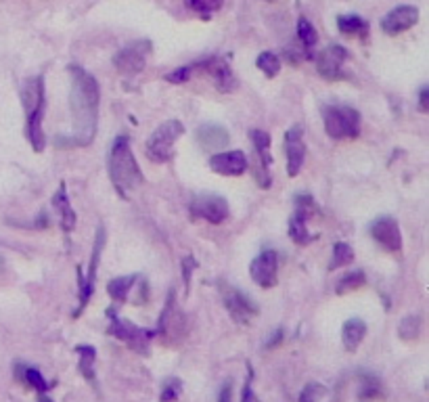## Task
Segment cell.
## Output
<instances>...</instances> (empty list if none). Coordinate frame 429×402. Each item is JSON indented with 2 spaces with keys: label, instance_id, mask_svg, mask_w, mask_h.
Returning a JSON list of instances; mask_svg holds the SVG:
<instances>
[{
  "label": "cell",
  "instance_id": "cell-1",
  "mask_svg": "<svg viewBox=\"0 0 429 402\" xmlns=\"http://www.w3.org/2000/svg\"><path fill=\"white\" fill-rule=\"evenodd\" d=\"M72 89H69V111H72V140L67 145L88 147L95 140L96 120H98V103H101V86L96 78L86 72L82 65L72 63L67 67Z\"/></svg>",
  "mask_w": 429,
  "mask_h": 402
},
{
  "label": "cell",
  "instance_id": "cell-2",
  "mask_svg": "<svg viewBox=\"0 0 429 402\" xmlns=\"http://www.w3.org/2000/svg\"><path fill=\"white\" fill-rule=\"evenodd\" d=\"M107 170H109V179L111 184L115 186V191L120 193V197L128 199L130 193L135 189H139L144 182V174L132 153L130 147V136L120 134L107 155Z\"/></svg>",
  "mask_w": 429,
  "mask_h": 402
},
{
  "label": "cell",
  "instance_id": "cell-3",
  "mask_svg": "<svg viewBox=\"0 0 429 402\" xmlns=\"http://www.w3.org/2000/svg\"><path fill=\"white\" fill-rule=\"evenodd\" d=\"M21 103L25 111V136L36 153L45 151V130H42V118H45V78L34 76L28 78L21 86Z\"/></svg>",
  "mask_w": 429,
  "mask_h": 402
},
{
  "label": "cell",
  "instance_id": "cell-4",
  "mask_svg": "<svg viewBox=\"0 0 429 402\" xmlns=\"http://www.w3.org/2000/svg\"><path fill=\"white\" fill-rule=\"evenodd\" d=\"M325 133L333 140H352L360 134V113L348 105L323 107Z\"/></svg>",
  "mask_w": 429,
  "mask_h": 402
},
{
  "label": "cell",
  "instance_id": "cell-5",
  "mask_svg": "<svg viewBox=\"0 0 429 402\" xmlns=\"http://www.w3.org/2000/svg\"><path fill=\"white\" fill-rule=\"evenodd\" d=\"M185 134V124L181 120L161 122L151 138L147 140V157L153 164H168L174 155V143Z\"/></svg>",
  "mask_w": 429,
  "mask_h": 402
},
{
  "label": "cell",
  "instance_id": "cell-6",
  "mask_svg": "<svg viewBox=\"0 0 429 402\" xmlns=\"http://www.w3.org/2000/svg\"><path fill=\"white\" fill-rule=\"evenodd\" d=\"M107 316H109V333L113 337H118L120 342L128 344L139 354H147L149 352V342L153 337V331H147L143 327H137L130 320H124L122 316H118L115 311H107Z\"/></svg>",
  "mask_w": 429,
  "mask_h": 402
},
{
  "label": "cell",
  "instance_id": "cell-7",
  "mask_svg": "<svg viewBox=\"0 0 429 402\" xmlns=\"http://www.w3.org/2000/svg\"><path fill=\"white\" fill-rule=\"evenodd\" d=\"M151 52H153V45L149 40H135V43H130L128 46H124L115 55V59H113L115 69L124 78H135V76H139L144 69Z\"/></svg>",
  "mask_w": 429,
  "mask_h": 402
},
{
  "label": "cell",
  "instance_id": "cell-8",
  "mask_svg": "<svg viewBox=\"0 0 429 402\" xmlns=\"http://www.w3.org/2000/svg\"><path fill=\"white\" fill-rule=\"evenodd\" d=\"M105 226H98L95 237V247H93V258H91V267H88V272L84 274L80 267H78V289H80V306L74 311V318H78L80 314L84 313V308L88 306L91 302V296L95 291V281H96V268H98V260H101V254H103V247H105Z\"/></svg>",
  "mask_w": 429,
  "mask_h": 402
},
{
  "label": "cell",
  "instance_id": "cell-9",
  "mask_svg": "<svg viewBox=\"0 0 429 402\" xmlns=\"http://www.w3.org/2000/svg\"><path fill=\"white\" fill-rule=\"evenodd\" d=\"M157 333L164 337V342L168 346L172 344H178L183 340V335L187 333V323H185V314L181 313L174 304V291L168 294V300H166V306L159 314V327H157Z\"/></svg>",
  "mask_w": 429,
  "mask_h": 402
},
{
  "label": "cell",
  "instance_id": "cell-10",
  "mask_svg": "<svg viewBox=\"0 0 429 402\" xmlns=\"http://www.w3.org/2000/svg\"><path fill=\"white\" fill-rule=\"evenodd\" d=\"M316 206L310 195H297L295 197V212L289 220V237L297 245H308L314 237L308 230V220L312 218Z\"/></svg>",
  "mask_w": 429,
  "mask_h": 402
},
{
  "label": "cell",
  "instance_id": "cell-11",
  "mask_svg": "<svg viewBox=\"0 0 429 402\" xmlns=\"http://www.w3.org/2000/svg\"><path fill=\"white\" fill-rule=\"evenodd\" d=\"M220 296H222L224 308L239 325L251 323V318L258 314L256 302L249 296H245L243 291H239L237 287H233L231 283H220Z\"/></svg>",
  "mask_w": 429,
  "mask_h": 402
},
{
  "label": "cell",
  "instance_id": "cell-12",
  "mask_svg": "<svg viewBox=\"0 0 429 402\" xmlns=\"http://www.w3.org/2000/svg\"><path fill=\"white\" fill-rule=\"evenodd\" d=\"M231 210L224 197L214 195V193H201L193 197L191 216L193 218H203L212 224H222L229 218Z\"/></svg>",
  "mask_w": 429,
  "mask_h": 402
},
{
  "label": "cell",
  "instance_id": "cell-13",
  "mask_svg": "<svg viewBox=\"0 0 429 402\" xmlns=\"http://www.w3.org/2000/svg\"><path fill=\"white\" fill-rule=\"evenodd\" d=\"M251 145L256 151V168H253V177L256 182L262 189L270 186V164H273V155H270V134L264 130H251Z\"/></svg>",
  "mask_w": 429,
  "mask_h": 402
},
{
  "label": "cell",
  "instance_id": "cell-14",
  "mask_svg": "<svg viewBox=\"0 0 429 402\" xmlns=\"http://www.w3.org/2000/svg\"><path fill=\"white\" fill-rule=\"evenodd\" d=\"M369 230H371L373 241H377L385 252H389V254L402 252V233H400V224L396 218L379 216L371 223Z\"/></svg>",
  "mask_w": 429,
  "mask_h": 402
},
{
  "label": "cell",
  "instance_id": "cell-15",
  "mask_svg": "<svg viewBox=\"0 0 429 402\" xmlns=\"http://www.w3.org/2000/svg\"><path fill=\"white\" fill-rule=\"evenodd\" d=\"M249 274L260 287H264V289L275 287L277 279H279V256H277V252L275 250L260 252L249 267Z\"/></svg>",
  "mask_w": 429,
  "mask_h": 402
},
{
  "label": "cell",
  "instance_id": "cell-16",
  "mask_svg": "<svg viewBox=\"0 0 429 402\" xmlns=\"http://www.w3.org/2000/svg\"><path fill=\"white\" fill-rule=\"evenodd\" d=\"M348 59V52L345 48L339 45H331L327 48H323L316 57V69L319 74L329 80V82H335V80H343V61Z\"/></svg>",
  "mask_w": 429,
  "mask_h": 402
},
{
  "label": "cell",
  "instance_id": "cell-17",
  "mask_svg": "<svg viewBox=\"0 0 429 402\" xmlns=\"http://www.w3.org/2000/svg\"><path fill=\"white\" fill-rule=\"evenodd\" d=\"M285 153H287V174L295 179L302 172L304 160H306V143L302 126H291L285 134Z\"/></svg>",
  "mask_w": 429,
  "mask_h": 402
},
{
  "label": "cell",
  "instance_id": "cell-18",
  "mask_svg": "<svg viewBox=\"0 0 429 402\" xmlns=\"http://www.w3.org/2000/svg\"><path fill=\"white\" fill-rule=\"evenodd\" d=\"M417 21H419V9L411 6V4H402V6L391 9L383 17L382 28L387 36H396V34H402V32L411 30Z\"/></svg>",
  "mask_w": 429,
  "mask_h": 402
},
{
  "label": "cell",
  "instance_id": "cell-19",
  "mask_svg": "<svg viewBox=\"0 0 429 402\" xmlns=\"http://www.w3.org/2000/svg\"><path fill=\"white\" fill-rule=\"evenodd\" d=\"M210 168L220 177H241L247 172V157L241 149L222 151L210 157Z\"/></svg>",
  "mask_w": 429,
  "mask_h": 402
},
{
  "label": "cell",
  "instance_id": "cell-20",
  "mask_svg": "<svg viewBox=\"0 0 429 402\" xmlns=\"http://www.w3.org/2000/svg\"><path fill=\"white\" fill-rule=\"evenodd\" d=\"M203 69L212 76L214 86L222 94H231L239 89V80L235 78L231 65L220 59V57H212V59H203Z\"/></svg>",
  "mask_w": 429,
  "mask_h": 402
},
{
  "label": "cell",
  "instance_id": "cell-21",
  "mask_svg": "<svg viewBox=\"0 0 429 402\" xmlns=\"http://www.w3.org/2000/svg\"><path fill=\"white\" fill-rule=\"evenodd\" d=\"M229 130L220 124H203L197 130V143L203 151H218L229 145Z\"/></svg>",
  "mask_w": 429,
  "mask_h": 402
},
{
  "label": "cell",
  "instance_id": "cell-22",
  "mask_svg": "<svg viewBox=\"0 0 429 402\" xmlns=\"http://www.w3.org/2000/svg\"><path fill=\"white\" fill-rule=\"evenodd\" d=\"M52 206H55V210L59 212V223H61V228L65 230V233H72L74 228H76V223H78V216H76V212H74V208H72V201H69V197H67V186H65V182H61L59 184V189H57V193L52 195Z\"/></svg>",
  "mask_w": 429,
  "mask_h": 402
},
{
  "label": "cell",
  "instance_id": "cell-23",
  "mask_svg": "<svg viewBox=\"0 0 429 402\" xmlns=\"http://www.w3.org/2000/svg\"><path fill=\"white\" fill-rule=\"evenodd\" d=\"M367 335V323L362 318H350L343 323V329H341V342H343V348L348 352H356L358 346L362 344Z\"/></svg>",
  "mask_w": 429,
  "mask_h": 402
},
{
  "label": "cell",
  "instance_id": "cell-24",
  "mask_svg": "<svg viewBox=\"0 0 429 402\" xmlns=\"http://www.w3.org/2000/svg\"><path fill=\"white\" fill-rule=\"evenodd\" d=\"M337 30H339V34H343L348 38H367L369 21L362 19L360 15H339Z\"/></svg>",
  "mask_w": 429,
  "mask_h": 402
},
{
  "label": "cell",
  "instance_id": "cell-25",
  "mask_svg": "<svg viewBox=\"0 0 429 402\" xmlns=\"http://www.w3.org/2000/svg\"><path fill=\"white\" fill-rule=\"evenodd\" d=\"M15 375H17V379L21 381V384H25L28 388H32V390H36L38 394H45L48 388V381L42 377V373L36 369V367H25V364H17V369H15Z\"/></svg>",
  "mask_w": 429,
  "mask_h": 402
},
{
  "label": "cell",
  "instance_id": "cell-26",
  "mask_svg": "<svg viewBox=\"0 0 429 402\" xmlns=\"http://www.w3.org/2000/svg\"><path fill=\"white\" fill-rule=\"evenodd\" d=\"M137 279H139V274L118 277V279L109 281V285H107V294L111 296V300H115V302H124V300L128 298L132 285L137 283Z\"/></svg>",
  "mask_w": 429,
  "mask_h": 402
},
{
  "label": "cell",
  "instance_id": "cell-27",
  "mask_svg": "<svg viewBox=\"0 0 429 402\" xmlns=\"http://www.w3.org/2000/svg\"><path fill=\"white\" fill-rule=\"evenodd\" d=\"M365 281H367V277H365L362 270H352V272H348L345 277H341V279L337 281L335 294H337V296H345V294H350V291H356V289H360V287L365 285Z\"/></svg>",
  "mask_w": 429,
  "mask_h": 402
},
{
  "label": "cell",
  "instance_id": "cell-28",
  "mask_svg": "<svg viewBox=\"0 0 429 402\" xmlns=\"http://www.w3.org/2000/svg\"><path fill=\"white\" fill-rule=\"evenodd\" d=\"M76 352H78V357H80V373L91 381V384H95V358H96V350L93 346H78L76 348Z\"/></svg>",
  "mask_w": 429,
  "mask_h": 402
},
{
  "label": "cell",
  "instance_id": "cell-29",
  "mask_svg": "<svg viewBox=\"0 0 429 402\" xmlns=\"http://www.w3.org/2000/svg\"><path fill=\"white\" fill-rule=\"evenodd\" d=\"M297 40L308 52H312V48L319 43V34H316L314 26L306 17H299V21H297Z\"/></svg>",
  "mask_w": 429,
  "mask_h": 402
},
{
  "label": "cell",
  "instance_id": "cell-30",
  "mask_svg": "<svg viewBox=\"0 0 429 402\" xmlns=\"http://www.w3.org/2000/svg\"><path fill=\"white\" fill-rule=\"evenodd\" d=\"M256 65H258V69H260L266 78H277L279 72H281V61H279V57H277L275 52H270V50H264L262 55H258Z\"/></svg>",
  "mask_w": 429,
  "mask_h": 402
},
{
  "label": "cell",
  "instance_id": "cell-31",
  "mask_svg": "<svg viewBox=\"0 0 429 402\" xmlns=\"http://www.w3.org/2000/svg\"><path fill=\"white\" fill-rule=\"evenodd\" d=\"M421 316H413V314H408V316H404L402 318V323H400V327H398V333H400V337L404 340V342H415L419 335H421Z\"/></svg>",
  "mask_w": 429,
  "mask_h": 402
},
{
  "label": "cell",
  "instance_id": "cell-32",
  "mask_svg": "<svg viewBox=\"0 0 429 402\" xmlns=\"http://www.w3.org/2000/svg\"><path fill=\"white\" fill-rule=\"evenodd\" d=\"M354 262V250L352 245L339 241L333 245V260L329 264V270H337V268H345L350 267Z\"/></svg>",
  "mask_w": 429,
  "mask_h": 402
},
{
  "label": "cell",
  "instance_id": "cell-33",
  "mask_svg": "<svg viewBox=\"0 0 429 402\" xmlns=\"http://www.w3.org/2000/svg\"><path fill=\"white\" fill-rule=\"evenodd\" d=\"M222 4H224V0H187V6L195 13L203 15V19H210L214 13H218L222 9Z\"/></svg>",
  "mask_w": 429,
  "mask_h": 402
},
{
  "label": "cell",
  "instance_id": "cell-34",
  "mask_svg": "<svg viewBox=\"0 0 429 402\" xmlns=\"http://www.w3.org/2000/svg\"><path fill=\"white\" fill-rule=\"evenodd\" d=\"M375 398H382V384L375 375L365 373L362 388H360V401H375Z\"/></svg>",
  "mask_w": 429,
  "mask_h": 402
},
{
  "label": "cell",
  "instance_id": "cell-35",
  "mask_svg": "<svg viewBox=\"0 0 429 402\" xmlns=\"http://www.w3.org/2000/svg\"><path fill=\"white\" fill-rule=\"evenodd\" d=\"M181 394H183V384H181V379L170 377V379H166L164 386H161V396H159V402L178 401Z\"/></svg>",
  "mask_w": 429,
  "mask_h": 402
},
{
  "label": "cell",
  "instance_id": "cell-36",
  "mask_svg": "<svg viewBox=\"0 0 429 402\" xmlns=\"http://www.w3.org/2000/svg\"><path fill=\"white\" fill-rule=\"evenodd\" d=\"M327 394V388L323 384H308L302 394H299V402H321Z\"/></svg>",
  "mask_w": 429,
  "mask_h": 402
},
{
  "label": "cell",
  "instance_id": "cell-37",
  "mask_svg": "<svg viewBox=\"0 0 429 402\" xmlns=\"http://www.w3.org/2000/svg\"><path fill=\"white\" fill-rule=\"evenodd\" d=\"M197 268V260L193 258V256H187L185 260H183V274H185V285H187V289H189V285H191V272Z\"/></svg>",
  "mask_w": 429,
  "mask_h": 402
},
{
  "label": "cell",
  "instance_id": "cell-38",
  "mask_svg": "<svg viewBox=\"0 0 429 402\" xmlns=\"http://www.w3.org/2000/svg\"><path fill=\"white\" fill-rule=\"evenodd\" d=\"M251 377H253V371L249 369V379H247V384H245V390H243V401L241 402H258L256 394H253V390H251Z\"/></svg>",
  "mask_w": 429,
  "mask_h": 402
},
{
  "label": "cell",
  "instance_id": "cell-39",
  "mask_svg": "<svg viewBox=\"0 0 429 402\" xmlns=\"http://www.w3.org/2000/svg\"><path fill=\"white\" fill-rule=\"evenodd\" d=\"M419 111L421 113H428L429 111V89L423 86L421 92H419Z\"/></svg>",
  "mask_w": 429,
  "mask_h": 402
},
{
  "label": "cell",
  "instance_id": "cell-40",
  "mask_svg": "<svg viewBox=\"0 0 429 402\" xmlns=\"http://www.w3.org/2000/svg\"><path fill=\"white\" fill-rule=\"evenodd\" d=\"M218 402H233V386H231V381L224 384V388H222V392H220Z\"/></svg>",
  "mask_w": 429,
  "mask_h": 402
},
{
  "label": "cell",
  "instance_id": "cell-41",
  "mask_svg": "<svg viewBox=\"0 0 429 402\" xmlns=\"http://www.w3.org/2000/svg\"><path fill=\"white\" fill-rule=\"evenodd\" d=\"M281 342H283V329H279V331H275V333H273V340L266 344V348H275V346H277V344H281Z\"/></svg>",
  "mask_w": 429,
  "mask_h": 402
},
{
  "label": "cell",
  "instance_id": "cell-42",
  "mask_svg": "<svg viewBox=\"0 0 429 402\" xmlns=\"http://www.w3.org/2000/svg\"><path fill=\"white\" fill-rule=\"evenodd\" d=\"M38 402H52L48 396H45V394H40V398H38Z\"/></svg>",
  "mask_w": 429,
  "mask_h": 402
},
{
  "label": "cell",
  "instance_id": "cell-43",
  "mask_svg": "<svg viewBox=\"0 0 429 402\" xmlns=\"http://www.w3.org/2000/svg\"><path fill=\"white\" fill-rule=\"evenodd\" d=\"M270 2H273V0H270Z\"/></svg>",
  "mask_w": 429,
  "mask_h": 402
}]
</instances>
